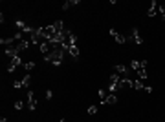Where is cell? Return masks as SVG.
I'll use <instances>...</instances> for the list:
<instances>
[{
    "instance_id": "1",
    "label": "cell",
    "mask_w": 165,
    "mask_h": 122,
    "mask_svg": "<svg viewBox=\"0 0 165 122\" xmlns=\"http://www.w3.org/2000/svg\"><path fill=\"white\" fill-rule=\"evenodd\" d=\"M68 51L64 49L62 46H59L57 49H53L50 55H44V60L48 62V64H52V66H61L62 64V60H64V55H66Z\"/></svg>"
},
{
    "instance_id": "2",
    "label": "cell",
    "mask_w": 165,
    "mask_h": 122,
    "mask_svg": "<svg viewBox=\"0 0 165 122\" xmlns=\"http://www.w3.org/2000/svg\"><path fill=\"white\" fill-rule=\"evenodd\" d=\"M127 42H130V44H141L143 42V38H141V35H139V31L136 28L130 29V35L127 37Z\"/></svg>"
},
{
    "instance_id": "3",
    "label": "cell",
    "mask_w": 165,
    "mask_h": 122,
    "mask_svg": "<svg viewBox=\"0 0 165 122\" xmlns=\"http://www.w3.org/2000/svg\"><path fill=\"white\" fill-rule=\"evenodd\" d=\"M24 102H26V106H28L31 111L37 108V97H35L33 91H28V93H26V100H24Z\"/></svg>"
},
{
    "instance_id": "4",
    "label": "cell",
    "mask_w": 165,
    "mask_h": 122,
    "mask_svg": "<svg viewBox=\"0 0 165 122\" xmlns=\"http://www.w3.org/2000/svg\"><path fill=\"white\" fill-rule=\"evenodd\" d=\"M20 64H22V58H20V55H17L15 58H11V60H9V64H8V71H9V73H13V71H15Z\"/></svg>"
},
{
    "instance_id": "5",
    "label": "cell",
    "mask_w": 165,
    "mask_h": 122,
    "mask_svg": "<svg viewBox=\"0 0 165 122\" xmlns=\"http://www.w3.org/2000/svg\"><path fill=\"white\" fill-rule=\"evenodd\" d=\"M158 13H160V6H158L156 0H152V2H151V7H149V11H147V15H149V16H156Z\"/></svg>"
},
{
    "instance_id": "6",
    "label": "cell",
    "mask_w": 165,
    "mask_h": 122,
    "mask_svg": "<svg viewBox=\"0 0 165 122\" xmlns=\"http://www.w3.org/2000/svg\"><path fill=\"white\" fill-rule=\"evenodd\" d=\"M110 35L117 40V42H119V44H125L127 42V37H123V35H119V33H117L116 29H110Z\"/></svg>"
},
{
    "instance_id": "7",
    "label": "cell",
    "mask_w": 165,
    "mask_h": 122,
    "mask_svg": "<svg viewBox=\"0 0 165 122\" xmlns=\"http://www.w3.org/2000/svg\"><path fill=\"white\" fill-rule=\"evenodd\" d=\"M68 53H70V57H74V58H79V47L77 46H72L68 49Z\"/></svg>"
},
{
    "instance_id": "8",
    "label": "cell",
    "mask_w": 165,
    "mask_h": 122,
    "mask_svg": "<svg viewBox=\"0 0 165 122\" xmlns=\"http://www.w3.org/2000/svg\"><path fill=\"white\" fill-rule=\"evenodd\" d=\"M108 95H110V91H108V89H105V88H103V89H99V100H101L103 104H105V100H106V97H108Z\"/></svg>"
},
{
    "instance_id": "9",
    "label": "cell",
    "mask_w": 165,
    "mask_h": 122,
    "mask_svg": "<svg viewBox=\"0 0 165 122\" xmlns=\"http://www.w3.org/2000/svg\"><path fill=\"white\" fill-rule=\"evenodd\" d=\"M117 102V97L114 95V93H110L108 97H106V100H105V104H116Z\"/></svg>"
},
{
    "instance_id": "10",
    "label": "cell",
    "mask_w": 165,
    "mask_h": 122,
    "mask_svg": "<svg viewBox=\"0 0 165 122\" xmlns=\"http://www.w3.org/2000/svg\"><path fill=\"white\" fill-rule=\"evenodd\" d=\"M33 67H35V62H33V60H28V62L24 64V71H26V73H30Z\"/></svg>"
},
{
    "instance_id": "11",
    "label": "cell",
    "mask_w": 165,
    "mask_h": 122,
    "mask_svg": "<svg viewBox=\"0 0 165 122\" xmlns=\"http://www.w3.org/2000/svg\"><path fill=\"white\" fill-rule=\"evenodd\" d=\"M77 4H79V0H68V2L62 4V9H68L70 6H77Z\"/></svg>"
},
{
    "instance_id": "12",
    "label": "cell",
    "mask_w": 165,
    "mask_h": 122,
    "mask_svg": "<svg viewBox=\"0 0 165 122\" xmlns=\"http://www.w3.org/2000/svg\"><path fill=\"white\" fill-rule=\"evenodd\" d=\"M24 106H26V102H24V100H17V102H15V109H18V111L24 108Z\"/></svg>"
},
{
    "instance_id": "13",
    "label": "cell",
    "mask_w": 165,
    "mask_h": 122,
    "mask_svg": "<svg viewBox=\"0 0 165 122\" xmlns=\"http://www.w3.org/2000/svg\"><path fill=\"white\" fill-rule=\"evenodd\" d=\"M94 113H97V106H90L88 108V115H94Z\"/></svg>"
},
{
    "instance_id": "14",
    "label": "cell",
    "mask_w": 165,
    "mask_h": 122,
    "mask_svg": "<svg viewBox=\"0 0 165 122\" xmlns=\"http://www.w3.org/2000/svg\"><path fill=\"white\" fill-rule=\"evenodd\" d=\"M52 95H53V93H52L50 89H48V91H46V95H44V97H46V100H50V99H52Z\"/></svg>"
},
{
    "instance_id": "15",
    "label": "cell",
    "mask_w": 165,
    "mask_h": 122,
    "mask_svg": "<svg viewBox=\"0 0 165 122\" xmlns=\"http://www.w3.org/2000/svg\"><path fill=\"white\" fill-rule=\"evenodd\" d=\"M0 122H8V118H6V117H2V118H0Z\"/></svg>"
},
{
    "instance_id": "16",
    "label": "cell",
    "mask_w": 165,
    "mask_h": 122,
    "mask_svg": "<svg viewBox=\"0 0 165 122\" xmlns=\"http://www.w3.org/2000/svg\"><path fill=\"white\" fill-rule=\"evenodd\" d=\"M61 122H64V120H61Z\"/></svg>"
},
{
    "instance_id": "17",
    "label": "cell",
    "mask_w": 165,
    "mask_h": 122,
    "mask_svg": "<svg viewBox=\"0 0 165 122\" xmlns=\"http://www.w3.org/2000/svg\"><path fill=\"white\" fill-rule=\"evenodd\" d=\"M64 122H66V120H64Z\"/></svg>"
}]
</instances>
